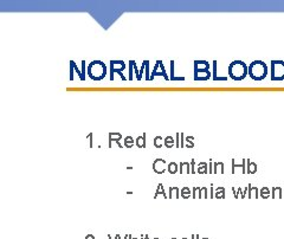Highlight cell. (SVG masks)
<instances>
[{
  "label": "cell",
  "instance_id": "obj_1",
  "mask_svg": "<svg viewBox=\"0 0 284 239\" xmlns=\"http://www.w3.org/2000/svg\"><path fill=\"white\" fill-rule=\"evenodd\" d=\"M107 65L102 61H91L87 66V75L92 81H101L107 76Z\"/></svg>",
  "mask_w": 284,
  "mask_h": 239
},
{
  "label": "cell",
  "instance_id": "obj_2",
  "mask_svg": "<svg viewBox=\"0 0 284 239\" xmlns=\"http://www.w3.org/2000/svg\"><path fill=\"white\" fill-rule=\"evenodd\" d=\"M229 76L235 81H242L247 75H249V66L244 63L243 61H233L229 65Z\"/></svg>",
  "mask_w": 284,
  "mask_h": 239
},
{
  "label": "cell",
  "instance_id": "obj_3",
  "mask_svg": "<svg viewBox=\"0 0 284 239\" xmlns=\"http://www.w3.org/2000/svg\"><path fill=\"white\" fill-rule=\"evenodd\" d=\"M268 75V66L263 61H254L249 65V76L255 81H262Z\"/></svg>",
  "mask_w": 284,
  "mask_h": 239
},
{
  "label": "cell",
  "instance_id": "obj_4",
  "mask_svg": "<svg viewBox=\"0 0 284 239\" xmlns=\"http://www.w3.org/2000/svg\"><path fill=\"white\" fill-rule=\"evenodd\" d=\"M127 65L123 61H110V65H109V77H110V81H114V73H119L123 81H127L126 76H124L123 71L126 70Z\"/></svg>",
  "mask_w": 284,
  "mask_h": 239
},
{
  "label": "cell",
  "instance_id": "obj_5",
  "mask_svg": "<svg viewBox=\"0 0 284 239\" xmlns=\"http://www.w3.org/2000/svg\"><path fill=\"white\" fill-rule=\"evenodd\" d=\"M284 78V62L272 61L271 62V80L281 81Z\"/></svg>",
  "mask_w": 284,
  "mask_h": 239
},
{
  "label": "cell",
  "instance_id": "obj_6",
  "mask_svg": "<svg viewBox=\"0 0 284 239\" xmlns=\"http://www.w3.org/2000/svg\"><path fill=\"white\" fill-rule=\"evenodd\" d=\"M163 77L165 78V81H169V77L167 75L166 70H165V65H163L162 61H157V63H155L153 70H152L150 73V81H153L155 77Z\"/></svg>",
  "mask_w": 284,
  "mask_h": 239
},
{
  "label": "cell",
  "instance_id": "obj_7",
  "mask_svg": "<svg viewBox=\"0 0 284 239\" xmlns=\"http://www.w3.org/2000/svg\"><path fill=\"white\" fill-rule=\"evenodd\" d=\"M152 170L157 174H163L167 172V162L165 159H155L153 164H152Z\"/></svg>",
  "mask_w": 284,
  "mask_h": 239
},
{
  "label": "cell",
  "instance_id": "obj_8",
  "mask_svg": "<svg viewBox=\"0 0 284 239\" xmlns=\"http://www.w3.org/2000/svg\"><path fill=\"white\" fill-rule=\"evenodd\" d=\"M75 72L76 76H79L81 81H85V75L79 69L75 61H70V81H73V78H75Z\"/></svg>",
  "mask_w": 284,
  "mask_h": 239
},
{
  "label": "cell",
  "instance_id": "obj_9",
  "mask_svg": "<svg viewBox=\"0 0 284 239\" xmlns=\"http://www.w3.org/2000/svg\"><path fill=\"white\" fill-rule=\"evenodd\" d=\"M210 64L206 61H194V71H207Z\"/></svg>",
  "mask_w": 284,
  "mask_h": 239
},
{
  "label": "cell",
  "instance_id": "obj_10",
  "mask_svg": "<svg viewBox=\"0 0 284 239\" xmlns=\"http://www.w3.org/2000/svg\"><path fill=\"white\" fill-rule=\"evenodd\" d=\"M108 136H109V148L112 147V142L118 144L120 141L124 139L121 133H109Z\"/></svg>",
  "mask_w": 284,
  "mask_h": 239
},
{
  "label": "cell",
  "instance_id": "obj_11",
  "mask_svg": "<svg viewBox=\"0 0 284 239\" xmlns=\"http://www.w3.org/2000/svg\"><path fill=\"white\" fill-rule=\"evenodd\" d=\"M211 78V71H194V81H207Z\"/></svg>",
  "mask_w": 284,
  "mask_h": 239
},
{
  "label": "cell",
  "instance_id": "obj_12",
  "mask_svg": "<svg viewBox=\"0 0 284 239\" xmlns=\"http://www.w3.org/2000/svg\"><path fill=\"white\" fill-rule=\"evenodd\" d=\"M180 189H179V187L177 186H173V187H169V191H168V198L169 199H179L181 197V194H180Z\"/></svg>",
  "mask_w": 284,
  "mask_h": 239
},
{
  "label": "cell",
  "instance_id": "obj_13",
  "mask_svg": "<svg viewBox=\"0 0 284 239\" xmlns=\"http://www.w3.org/2000/svg\"><path fill=\"white\" fill-rule=\"evenodd\" d=\"M146 133H143L141 136H138L135 140V146L139 148H146Z\"/></svg>",
  "mask_w": 284,
  "mask_h": 239
},
{
  "label": "cell",
  "instance_id": "obj_14",
  "mask_svg": "<svg viewBox=\"0 0 284 239\" xmlns=\"http://www.w3.org/2000/svg\"><path fill=\"white\" fill-rule=\"evenodd\" d=\"M179 172H180V174L192 173V171H191V163L190 162H180V166H179Z\"/></svg>",
  "mask_w": 284,
  "mask_h": 239
},
{
  "label": "cell",
  "instance_id": "obj_15",
  "mask_svg": "<svg viewBox=\"0 0 284 239\" xmlns=\"http://www.w3.org/2000/svg\"><path fill=\"white\" fill-rule=\"evenodd\" d=\"M163 197L165 199L168 198V195L166 194V191H165V187H163L162 183H159L158 185V189H157V192H155V194H154V198L157 199L158 197Z\"/></svg>",
  "mask_w": 284,
  "mask_h": 239
},
{
  "label": "cell",
  "instance_id": "obj_16",
  "mask_svg": "<svg viewBox=\"0 0 284 239\" xmlns=\"http://www.w3.org/2000/svg\"><path fill=\"white\" fill-rule=\"evenodd\" d=\"M167 172H168L169 174H176L179 172V164L177 162H169L167 164Z\"/></svg>",
  "mask_w": 284,
  "mask_h": 239
},
{
  "label": "cell",
  "instance_id": "obj_17",
  "mask_svg": "<svg viewBox=\"0 0 284 239\" xmlns=\"http://www.w3.org/2000/svg\"><path fill=\"white\" fill-rule=\"evenodd\" d=\"M153 142L155 148H161L165 146V138H162V136H155Z\"/></svg>",
  "mask_w": 284,
  "mask_h": 239
},
{
  "label": "cell",
  "instance_id": "obj_18",
  "mask_svg": "<svg viewBox=\"0 0 284 239\" xmlns=\"http://www.w3.org/2000/svg\"><path fill=\"white\" fill-rule=\"evenodd\" d=\"M123 144L126 148H131L135 144V140L133 139V136H124L123 139Z\"/></svg>",
  "mask_w": 284,
  "mask_h": 239
},
{
  "label": "cell",
  "instance_id": "obj_19",
  "mask_svg": "<svg viewBox=\"0 0 284 239\" xmlns=\"http://www.w3.org/2000/svg\"><path fill=\"white\" fill-rule=\"evenodd\" d=\"M171 81H185V77L181 76V77H176L174 76V61H171V77H169Z\"/></svg>",
  "mask_w": 284,
  "mask_h": 239
},
{
  "label": "cell",
  "instance_id": "obj_20",
  "mask_svg": "<svg viewBox=\"0 0 284 239\" xmlns=\"http://www.w3.org/2000/svg\"><path fill=\"white\" fill-rule=\"evenodd\" d=\"M165 147H167V148L176 147V140H174L173 136H166V138H165Z\"/></svg>",
  "mask_w": 284,
  "mask_h": 239
},
{
  "label": "cell",
  "instance_id": "obj_21",
  "mask_svg": "<svg viewBox=\"0 0 284 239\" xmlns=\"http://www.w3.org/2000/svg\"><path fill=\"white\" fill-rule=\"evenodd\" d=\"M180 194H181V198L187 199L190 197H192V191L190 190V187H182L180 191Z\"/></svg>",
  "mask_w": 284,
  "mask_h": 239
},
{
  "label": "cell",
  "instance_id": "obj_22",
  "mask_svg": "<svg viewBox=\"0 0 284 239\" xmlns=\"http://www.w3.org/2000/svg\"><path fill=\"white\" fill-rule=\"evenodd\" d=\"M133 72H134V61H129V76L128 80L133 81Z\"/></svg>",
  "mask_w": 284,
  "mask_h": 239
},
{
  "label": "cell",
  "instance_id": "obj_23",
  "mask_svg": "<svg viewBox=\"0 0 284 239\" xmlns=\"http://www.w3.org/2000/svg\"><path fill=\"white\" fill-rule=\"evenodd\" d=\"M146 63V81H150V71H149V61H145Z\"/></svg>",
  "mask_w": 284,
  "mask_h": 239
},
{
  "label": "cell",
  "instance_id": "obj_24",
  "mask_svg": "<svg viewBox=\"0 0 284 239\" xmlns=\"http://www.w3.org/2000/svg\"><path fill=\"white\" fill-rule=\"evenodd\" d=\"M143 72H146V63H145V61L142 62V66H141V68H140V76H139V81L141 80V78H142V73H143Z\"/></svg>",
  "mask_w": 284,
  "mask_h": 239
},
{
  "label": "cell",
  "instance_id": "obj_25",
  "mask_svg": "<svg viewBox=\"0 0 284 239\" xmlns=\"http://www.w3.org/2000/svg\"><path fill=\"white\" fill-rule=\"evenodd\" d=\"M92 136H94L92 133H90V134L87 136V139H89V147H90V148L94 147V141H92Z\"/></svg>",
  "mask_w": 284,
  "mask_h": 239
},
{
  "label": "cell",
  "instance_id": "obj_26",
  "mask_svg": "<svg viewBox=\"0 0 284 239\" xmlns=\"http://www.w3.org/2000/svg\"><path fill=\"white\" fill-rule=\"evenodd\" d=\"M176 147L180 148V133L176 134Z\"/></svg>",
  "mask_w": 284,
  "mask_h": 239
},
{
  "label": "cell",
  "instance_id": "obj_27",
  "mask_svg": "<svg viewBox=\"0 0 284 239\" xmlns=\"http://www.w3.org/2000/svg\"><path fill=\"white\" fill-rule=\"evenodd\" d=\"M134 72H135V75H136V80L139 81V76H140V70L138 69V65H136V62L134 61Z\"/></svg>",
  "mask_w": 284,
  "mask_h": 239
},
{
  "label": "cell",
  "instance_id": "obj_28",
  "mask_svg": "<svg viewBox=\"0 0 284 239\" xmlns=\"http://www.w3.org/2000/svg\"><path fill=\"white\" fill-rule=\"evenodd\" d=\"M191 171H192V173H196V161H194V159L191 160Z\"/></svg>",
  "mask_w": 284,
  "mask_h": 239
},
{
  "label": "cell",
  "instance_id": "obj_29",
  "mask_svg": "<svg viewBox=\"0 0 284 239\" xmlns=\"http://www.w3.org/2000/svg\"><path fill=\"white\" fill-rule=\"evenodd\" d=\"M205 168H206V163L205 162H201V163H199V167H198V172H199V173H200V172L203 171V170H205Z\"/></svg>",
  "mask_w": 284,
  "mask_h": 239
},
{
  "label": "cell",
  "instance_id": "obj_30",
  "mask_svg": "<svg viewBox=\"0 0 284 239\" xmlns=\"http://www.w3.org/2000/svg\"><path fill=\"white\" fill-rule=\"evenodd\" d=\"M223 193H224L223 189H218L217 190V197H223Z\"/></svg>",
  "mask_w": 284,
  "mask_h": 239
},
{
  "label": "cell",
  "instance_id": "obj_31",
  "mask_svg": "<svg viewBox=\"0 0 284 239\" xmlns=\"http://www.w3.org/2000/svg\"><path fill=\"white\" fill-rule=\"evenodd\" d=\"M184 134H182V133H181V134H180V147H185V144H184Z\"/></svg>",
  "mask_w": 284,
  "mask_h": 239
},
{
  "label": "cell",
  "instance_id": "obj_32",
  "mask_svg": "<svg viewBox=\"0 0 284 239\" xmlns=\"http://www.w3.org/2000/svg\"><path fill=\"white\" fill-rule=\"evenodd\" d=\"M249 167H250V171H251V172H254V171L256 170V166H255V163H250V166H249Z\"/></svg>",
  "mask_w": 284,
  "mask_h": 239
},
{
  "label": "cell",
  "instance_id": "obj_33",
  "mask_svg": "<svg viewBox=\"0 0 284 239\" xmlns=\"http://www.w3.org/2000/svg\"><path fill=\"white\" fill-rule=\"evenodd\" d=\"M85 239H95V237L92 236V234H87V236H85Z\"/></svg>",
  "mask_w": 284,
  "mask_h": 239
},
{
  "label": "cell",
  "instance_id": "obj_34",
  "mask_svg": "<svg viewBox=\"0 0 284 239\" xmlns=\"http://www.w3.org/2000/svg\"><path fill=\"white\" fill-rule=\"evenodd\" d=\"M140 239H145V234H141V236H140Z\"/></svg>",
  "mask_w": 284,
  "mask_h": 239
},
{
  "label": "cell",
  "instance_id": "obj_35",
  "mask_svg": "<svg viewBox=\"0 0 284 239\" xmlns=\"http://www.w3.org/2000/svg\"><path fill=\"white\" fill-rule=\"evenodd\" d=\"M129 239H138V238H135V237L131 236V234H129Z\"/></svg>",
  "mask_w": 284,
  "mask_h": 239
},
{
  "label": "cell",
  "instance_id": "obj_36",
  "mask_svg": "<svg viewBox=\"0 0 284 239\" xmlns=\"http://www.w3.org/2000/svg\"><path fill=\"white\" fill-rule=\"evenodd\" d=\"M145 239H149V237H148V234H145Z\"/></svg>",
  "mask_w": 284,
  "mask_h": 239
},
{
  "label": "cell",
  "instance_id": "obj_37",
  "mask_svg": "<svg viewBox=\"0 0 284 239\" xmlns=\"http://www.w3.org/2000/svg\"><path fill=\"white\" fill-rule=\"evenodd\" d=\"M124 239H129V234H127V236L124 237Z\"/></svg>",
  "mask_w": 284,
  "mask_h": 239
},
{
  "label": "cell",
  "instance_id": "obj_38",
  "mask_svg": "<svg viewBox=\"0 0 284 239\" xmlns=\"http://www.w3.org/2000/svg\"><path fill=\"white\" fill-rule=\"evenodd\" d=\"M196 237H197V236H196V234H193V236H192V239H197Z\"/></svg>",
  "mask_w": 284,
  "mask_h": 239
},
{
  "label": "cell",
  "instance_id": "obj_39",
  "mask_svg": "<svg viewBox=\"0 0 284 239\" xmlns=\"http://www.w3.org/2000/svg\"><path fill=\"white\" fill-rule=\"evenodd\" d=\"M108 239H112V237L110 236V234H108Z\"/></svg>",
  "mask_w": 284,
  "mask_h": 239
},
{
  "label": "cell",
  "instance_id": "obj_40",
  "mask_svg": "<svg viewBox=\"0 0 284 239\" xmlns=\"http://www.w3.org/2000/svg\"><path fill=\"white\" fill-rule=\"evenodd\" d=\"M196 238H197V239H199V236H197V237H196Z\"/></svg>",
  "mask_w": 284,
  "mask_h": 239
},
{
  "label": "cell",
  "instance_id": "obj_41",
  "mask_svg": "<svg viewBox=\"0 0 284 239\" xmlns=\"http://www.w3.org/2000/svg\"><path fill=\"white\" fill-rule=\"evenodd\" d=\"M171 239H178V238H171Z\"/></svg>",
  "mask_w": 284,
  "mask_h": 239
},
{
  "label": "cell",
  "instance_id": "obj_42",
  "mask_svg": "<svg viewBox=\"0 0 284 239\" xmlns=\"http://www.w3.org/2000/svg\"><path fill=\"white\" fill-rule=\"evenodd\" d=\"M153 239H159V238H153Z\"/></svg>",
  "mask_w": 284,
  "mask_h": 239
},
{
  "label": "cell",
  "instance_id": "obj_43",
  "mask_svg": "<svg viewBox=\"0 0 284 239\" xmlns=\"http://www.w3.org/2000/svg\"><path fill=\"white\" fill-rule=\"evenodd\" d=\"M182 239H187V238H182Z\"/></svg>",
  "mask_w": 284,
  "mask_h": 239
}]
</instances>
